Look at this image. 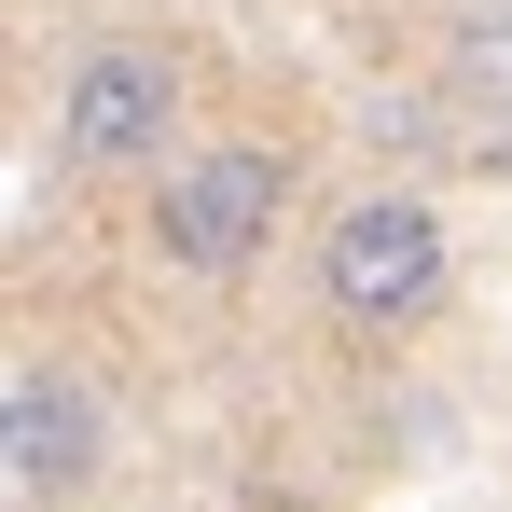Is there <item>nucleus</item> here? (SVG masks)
<instances>
[{"instance_id":"f03ea898","label":"nucleus","mask_w":512,"mask_h":512,"mask_svg":"<svg viewBox=\"0 0 512 512\" xmlns=\"http://www.w3.org/2000/svg\"><path fill=\"white\" fill-rule=\"evenodd\" d=\"M291 208H305L291 139H194V153L153 180L139 236H153V263H167V277H194V291H236V277H263V263H277Z\"/></svg>"},{"instance_id":"7ed1b4c3","label":"nucleus","mask_w":512,"mask_h":512,"mask_svg":"<svg viewBox=\"0 0 512 512\" xmlns=\"http://www.w3.org/2000/svg\"><path fill=\"white\" fill-rule=\"evenodd\" d=\"M443 291H457V236H443L429 194H346L319 222V305H333V333L388 346L416 319H443Z\"/></svg>"},{"instance_id":"f257e3e1","label":"nucleus","mask_w":512,"mask_h":512,"mask_svg":"<svg viewBox=\"0 0 512 512\" xmlns=\"http://www.w3.org/2000/svg\"><path fill=\"white\" fill-rule=\"evenodd\" d=\"M194 153V56L167 28H84L56 70V167L84 180H167Z\"/></svg>"},{"instance_id":"20e7f679","label":"nucleus","mask_w":512,"mask_h":512,"mask_svg":"<svg viewBox=\"0 0 512 512\" xmlns=\"http://www.w3.org/2000/svg\"><path fill=\"white\" fill-rule=\"evenodd\" d=\"M97 457H111V416H97V388L70 360H14L0 374V471H14V512H70L97 485Z\"/></svg>"},{"instance_id":"39448f33","label":"nucleus","mask_w":512,"mask_h":512,"mask_svg":"<svg viewBox=\"0 0 512 512\" xmlns=\"http://www.w3.org/2000/svg\"><path fill=\"white\" fill-rule=\"evenodd\" d=\"M443 97L512 125V0H457L443 14Z\"/></svg>"}]
</instances>
